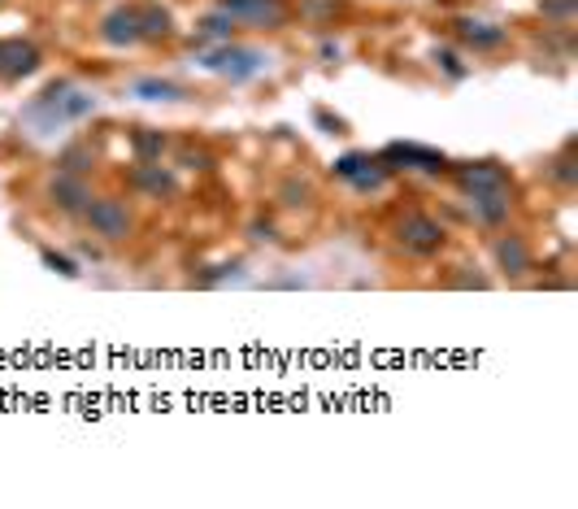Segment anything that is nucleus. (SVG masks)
I'll return each mask as SVG.
<instances>
[{
	"mask_svg": "<svg viewBox=\"0 0 578 509\" xmlns=\"http://www.w3.org/2000/svg\"><path fill=\"white\" fill-rule=\"evenodd\" d=\"M392 244H396L405 257L426 262V257H440L443 248H448V231H443L426 209H405V213H396V222H392Z\"/></svg>",
	"mask_w": 578,
	"mask_h": 509,
	"instance_id": "f257e3e1",
	"label": "nucleus"
},
{
	"mask_svg": "<svg viewBox=\"0 0 578 509\" xmlns=\"http://www.w3.org/2000/svg\"><path fill=\"white\" fill-rule=\"evenodd\" d=\"M78 218H83V227L96 239H104V244H127V239L136 236V213L127 209L122 196H92Z\"/></svg>",
	"mask_w": 578,
	"mask_h": 509,
	"instance_id": "f03ea898",
	"label": "nucleus"
},
{
	"mask_svg": "<svg viewBox=\"0 0 578 509\" xmlns=\"http://www.w3.org/2000/svg\"><path fill=\"white\" fill-rule=\"evenodd\" d=\"M266 62H270L266 53L222 39L218 48H209V53L201 57V70H209V74H222V79H231V83H248V79H257V74L266 70Z\"/></svg>",
	"mask_w": 578,
	"mask_h": 509,
	"instance_id": "7ed1b4c3",
	"label": "nucleus"
},
{
	"mask_svg": "<svg viewBox=\"0 0 578 509\" xmlns=\"http://www.w3.org/2000/svg\"><path fill=\"white\" fill-rule=\"evenodd\" d=\"M218 9H227L235 22L252 27V31H278L287 27V0H218Z\"/></svg>",
	"mask_w": 578,
	"mask_h": 509,
	"instance_id": "20e7f679",
	"label": "nucleus"
},
{
	"mask_svg": "<svg viewBox=\"0 0 578 509\" xmlns=\"http://www.w3.org/2000/svg\"><path fill=\"white\" fill-rule=\"evenodd\" d=\"M470 222L483 231H505L513 218V188H491V192H466Z\"/></svg>",
	"mask_w": 578,
	"mask_h": 509,
	"instance_id": "39448f33",
	"label": "nucleus"
},
{
	"mask_svg": "<svg viewBox=\"0 0 578 509\" xmlns=\"http://www.w3.org/2000/svg\"><path fill=\"white\" fill-rule=\"evenodd\" d=\"M378 162H383V166L392 170V174H396V170L448 174V166H452V162H448L443 153H435V148H422V144H400V139H396V144H387V148L378 153Z\"/></svg>",
	"mask_w": 578,
	"mask_h": 509,
	"instance_id": "423d86ee",
	"label": "nucleus"
},
{
	"mask_svg": "<svg viewBox=\"0 0 578 509\" xmlns=\"http://www.w3.org/2000/svg\"><path fill=\"white\" fill-rule=\"evenodd\" d=\"M448 170H452V179H457L461 196H466V192H491V188H513L509 170L500 166V162H461V166H448Z\"/></svg>",
	"mask_w": 578,
	"mask_h": 509,
	"instance_id": "0eeeda50",
	"label": "nucleus"
},
{
	"mask_svg": "<svg viewBox=\"0 0 578 509\" xmlns=\"http://www.w3.org/2000/svg\"><path fill=\"white\" fill-rule=\"evenodd\" d=\"M48 201L57 213H70V218H78L87 201H92V188H87V179L83 174H53V183H48Z\"/></svg>",
	"mask_w": 578,
	"mask_h": 509,
	"instance_id": "6e6552de",
	"label": "nucleus"
},
{
	"mask_svg": "<svg viewBox=\"0 0 578 509\" xmlns=\"http://www.w3.org/2000/svg\"><path fill=\"white\" fill-rule=\"evenodd\" d=\"M491 253H496V266L509 274V279H522V274L535 271L531 244H526V236H517V231H500L496 244H491Z\"/></svg>",
	"mask_w": 578,
	"mask_h": 509,
	"instance_id": "1a4fd4ad",
	"label": "nucleus"
},
{
	"mask_svg": "<svg viewBox=\"0 0 578 509\" xmlns=\"http://www.w3.org/2000/svg\"><path fill=\"white\" fill-rule=\"evenodd\" d=\"M39 70V48L27 39H0V79L4 83H18Z\"/></svg>",
	"mask_w": 578,
	"mask_h": 509,
	"instance_id": "9d476101",
	"label": "nucleus"
},
{
	"mask_svg": "<svg viewBox=\"0 0 578 509\" xmlns=\"http://www.w3.org/2000/svg\"><path fill=\"white\" fill-rule=\"evenodd\" d=\"M452 31H457V39H461L466 48H475V53H496V48L509 44V31H505V27H496V22H478V18H457Z\"/></svg>",
	"mask_w": 578,
	"mask_h": 509,
	"instance_id": "9b49d317",
	"label": "nucleus"
},
{
	"mask_svg": "<svg viewBox=\"0 0 578 509\" xmlns=\"http://www.w3.org/2000/svg\"><path fill=\"white\" fill-rule=\"evenodd\" d=\"M136 192H144V196H153V201H161V196H174L178 192V183H174V174L161 162H139L136 170H131V179H127Z\"/></svg>",
	"mask_w": 578,
	"mask_h": 509,
	"instance_id": "f8f14e48",
	"label": "nucleus"
},
{
	"mask_svg": "<svg viewBox=\"0 0 578 509\" xmlns=\"http://www.w3.org/2000/svg\"><path fill=\"white\" fill-rule=\"evenodd\" d=\"M101 39L113 44V48L139 44V39H144V31H139V9H118V13H109L101 22Z\"/></svg>",
	"mask_w": 578,
	"mask_h": 509,
	"instance_id": "ddd939ff",
	"label": "nucleus"
},
{
	"mask_svg": "<svg viewBox=\"0 0 578 509\" xmlns=\"http://www.w3.org/2000/svg\"><path fill=\"white\" fill-rule=\"evenodd\" d=\"M574 144H578V139L570 136L566 144H561V153H557V157H552V162L544 166V174L552 179V183H557V188H561V192H570V188L578 183V170H574Z\"/></svg>",
	"mask_w": 578,
	"mask_h": 509,
	"instance_id": "4468645a",
	"label": "nucleus"
},
{
	"mask_svg": "<svg viewBox=\"0 0 578 509\" xmlns=\"http://www.w3.org/2000/svg\"><path fill=\"white\" fill-rule=\"evenodd\" d=\"M131 96H139V101H187V92L178 88V83H170V79H136L131 83Z\"/></svg>",
	"mask_w": 578,
	"mask_h": 509,
	"instance_id": "2eb2a0df",
	"label": "nucleus"
},
{
	"mask_svg": "<svg viewBox=\"0 0 578 509\" xmlns=\"http://www.w3.org/2000/svg\"><path fill=\"white\" fill-rule=\"evenodd\" d=\"M139 31L144 39H174V18L161 4H139Z\"/></svg>",
	"mask_w": 578,
	"mask_h": 509,
	"instance_id": "dca6fc26",
	"label": "nucleus"
},
{
	"mask_svg": "<svg viewBox=\"0 0 578 509\" xmlns=\"http://www.w3.org/2000/svg\"><path fill=\"white\" fill-rule=\"evenodd\" d=\"M131 144H136L139 162H161V157H166V148H170L166 131H153V127H136V131H131Z\"/></svg>",
	"mask_w": 578,
	"mask_h": 509,
	"instance_id": "f3484780",
	"label": "nucleus"
},
{
	"mask_svg": "<svg viewBox=\"0 0 578 509\" xmlns=\"http://www.w3.org/2000/svg\"><path fill=\"white\" fill-rule=\"evenodd\" d=\"M87 113H96V96L83 92V88H70L66 96H62V104H57V122H78Z\"/></svg>",
	"mask_w": 578,
	"mask_h": 509,
	"instance_id": "a211bd4d",
	"label": "nucleus"
},
{
	"mask_svg": "<svg viewBox=\"0 0 578 509\" xmlns=\"http://www.w3.org/2000/svg\"><path fill=\"white\" fill-rule=\"evenodd\" d=\"M278 201H283V209H305V204L313 201V183L301 179V174H287V179L278 183Z\"/></svg>",
	"mask_w": 578,
	"mask_h": 509,
	"instance_id": "6ab92c4d",
	"label": "nucleus"
},
{
	"mask_svg": "<svg viewBox=\"0 0 578 509\" xmlns=\"http://www.w3.org/2000/svg\"><path fill=\"white\" fill-rule=\"evenodd\" d=\"M57 170H62V174H87V170H92V148H87V144L62 148V153H57Z\"/></svg>",
	"mask_w": 578,
	"mask_h": 509,
	"instance_id": "aec40b11",
	"label": "nucleus"
},
{
	"mask_svg": "<svg viewBox=\"0 0 578 509\" xmlns=\"http://www.w3.org/2000/svg\"><path fill=\"white\" fill-rule=\"evenodd\" d=\"M235 18L227 13V9H218V13H209V18H201V27H196V35H204V39H231L235 35Z\"/></svg>",
	"mask_w": 578,
	"mask_h": 509,
	"instance_id": "412c9836",
	"label": "nucleus"
},
{
	"mask_svg": "<svg viewBox=\"0 0 578 509\" xmlns=\"http://www.w3.org/2000/svg\"><path fill=\"white\" fill-rule=\"evenodd\" d=\"M435 70H443L452 83H461L470 74V66L461 62V53H452V48H435Z\"/></svg>",
	"mask_w": 578,
	"mask_h": 509,
	"instance_id": "4be33fe9",
	"label": "nucleus"
},
{
	"mask_svg": "<svg viewBox=\"0 0 578 509\" xmlns=\"http://www.w3.org/2000/svg\"><path fill=\"white\" fill-rule=\"evenodd\" d=\"M39 262H44V266H48L53 274H62V279H78V266L70 262L66 253H53V248H44V253H39Z\"/></svg>",
	"mask_w": 578,
	"mask_h": 509,
	"instance_id": "5701e85b",
	"label": "nucleus"
},
{
	"mask_svg": "<svg viewBox=\"0 0 578 509\" xmlns=\"http://www.w3.org/2000/svg\"><path fill=\"white\" fill-rule=\"evenodd\" d=\"M361 166H370V153H343L340 162L331 166V174H335V179H352Z\"/></svg>",
	"mask_w": 578,
	"mask_h": 509,
	"instance_id": "b1692460",
	"label": "nucleus"
},
{
	"mask_svg": "<svg viewBox=\"0 0 578 509\" xmlns=\"http://www.w3.org/2000/svg\"><path fill=\"white\" fill-rule=\"evenodd\" d=\"M178 166L183 170H209L213 166V157H209L204 148H178Z\"/></svg>",
	"mask_w": 578,
	"mask_h": 509,
	"instance_id": "393cba45",
	"label": "nucleus"
},
{
	"mask_svg": "<svg viewBox=\"0 0 578 509\" xmlns=\"http://www.w3.org/2000/svg\"><path fill=\"white\" fill-rule=\"evenodd\" d=\"M248 236L257 239V244H274V239H278V227H274L270 218H257V222L248 227Z\"/></svg>",
	"mask_w": 578,
	"mask_h": 509,
	"instance_id": "a878e982",
	"label": "nucleus"
},
{
	"mask_svg": "<svg viewBox=\"0 0 578 509\" xmlns=\"http://www.w3.org/2000/svg\"><path fill=\"white\" fill-rule=\"evenodd\" d=\"M544 13H548V18H557V22H570V13H574V0H548Z\"/></svg>",
	"mask_w": 578,
	"mask_h": 509,
	"instance_id": "bb28decb",
	"label": "nucleus"
},
{
	"mask_svg": "<svg viewBox=\"0 0 578 509\" xmlns=\"http://www.w3.org/2000/svg\"><path fill=\"white\" fill-rule=\"evenodd\" d=\"M491 279L487 274H457V279H448V288H487Z\"/></svg>",
	"mask_w": 578,
	"mask_h": 509,
	"instance_id": "cd10ccee",
	"label": "nucleus"
},
{
	"mask_svg": "<svg viewBox=\"0 0 578 509\" xmlns=\"http://www.w3.org/2000/svg\"><path fill=\"white\" fill-rule=\"evenodd\" d=\"M313 118H318V122H322V127H326V136H343V122H340V118H331V113H326V109H318V113H313Z\"/></svg>",
	"mask_w": 578,
	"mask_h": 509,
	"instance_id": "c85d7f7f",
	"label": "nucleus"
},
{
	"mask_svg": "<svg viewBox=\"0 0 578 509\" xmlns=\"http://www.w3.org/2000/svg\"><path fill=\"white\" fill-rule=\"evenodd\" d=\"M322 62H340V44H322Z\"/></svg>",
	"mask_w": 578,
	"mask_h": 509,
	"instance_id": "c756f323",
	"label": "nucleus"
}]
</instances>
